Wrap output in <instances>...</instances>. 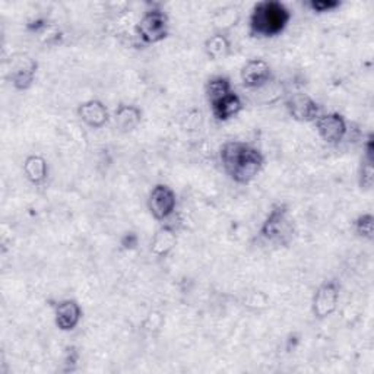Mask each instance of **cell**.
Masks as SVG:
<instances>
[{"label":"cell","mask_w":374,"mask_h":374,"mask_svg":"<svg viewBox=\"0 0 374 374\" xmlns=\"http://www.w3.org/2000/svg\"><path fill=\"white\" fill-rule=\"evenodd\" d=\"M316 123V129L319 135L328 143H338L344 139L347 133V123L340 114L330 113L326 116H319Z\"/></svg>","instance_id":"6"},{"label":"cell","mask_w":374,"mask_h":374,"mask_svg":"<svg viewBox=\"0 0 374 374\" xmlns=\"http://www.w3.org/2000/svg\"><path fill=\"white\" fill-rule=\"evenodd\" d=\"M308 6L316 12H329L340 6L338 0H311Z\"/></svg>","instance_id":"21"},{"label":"cell","mask_w":374,"mask_h":374,"mask_svg":"<svg viewBox=\"0 0 374 374\" xmlns=\"http://www.w3.org/2000/svg\"><path fill=\"white\" fill-rule=\"evenodd\" d=\"M290 114L298 121H316L319 117V106L307 94H294L287 101Z\"/></svg>","instance_id":"8"},{"label":"cell","mask_w":374,"mask_h":374,"mask_svg":"<svg viewBox=\"0 0 374 374\" xmlns=\"http://www.w3.org/2000/svg\"><path fill=\"white\" fill-rule=\"evenodd\" d=\"M78 113L88 126L96 128V129L103 128L108 120V111L106 106L97 100H91V101L81 104Z\"/></svg>","instance_id":"12"},{"label":"cell","mask_w":374,"mask_h":374,"mask_svg":"<svg viewBox=\"0 0 374 374\" xmlns=\"http://www.w3.org/2000/svg\"><path fill=\"white\" fill-rule=\"evenodd\" d=\"M271 79V68L262 59L248 60L241 69V81L247 88H259Z\"/></svg>","instance_id":"10"},{"label":"cell","mask_w":374,"mask_h":374,"mask_svg":"<svg viewBox=\"0 0 374 374\" xmlns=\"http://www.w3.org/2000/svg\"><path fill=\"white\" fill-rule=\"evenodd\" d=\"M136 31L143 43H160L168 34V16L160 9L148 11L139 21Z\"/></svg>","instance_id":"4"},{"label":"cell","mask_w":374,"mask_h":374,"mask_svg":"<svg viewBox=\"0 0 374 374\" xmlns=\"http://www.w3.org/2000/svg\"><path fill=\"white\" fill-rule=\"evenodd\" d=\"M338 300H339V290L333 280L320 285L313 298V313L316 315V318L325 319L330 316L336 310Z\"/></svg>","instance_id":"7"},{"label":"cell","mask_w":374,"mask_h":374,"mask_svg":"<svg viewBox=\"0 0 374 374\" xmlns=\"http://www.w3.org/2000/svg\"><path fill=\"white\" fill-rule=\"evenodd\" d=\"M291 19L290 11L273 0L259 2L251 16V33L259 37H273L283 33Z\"/></svg>","instance_id":"2"},{"label":"cell","mask_w":374,"mask_h":374,"mask_svg":"<svg viewBox=\"0 0 374 374\" xmlns=\"http://www.w3.org/2000/svg\"><path fill=\"white\" fill-rule=\"evenodd\" d=\"M176 241V233L168 227H163L151 240V252L157 256H167L173 251Z\"/></svg>","instance_id":"14"},{"label":"cell","mask_w":374,"mask_h":374,"mask_svg":"<svg viewBox=\"0 0 374 374\" xmlns=\"http://www.w3.org/2000/svg\"><path fill=\"white\" fill-rule=\"evenodd\" d=\"M206 53L212 60H218V59H224L228 56L230 53V43L228 40L221 36V34H216L213 37H211L206 44H205Z\"/></svg>","instance_id":"18"},{"label":"cell","mask_w":374,"mask_h":374,"mask_svg":"<svg viewBox=\"0 0 374 374\" xmlns=\"http://www.w3.org/2000/svg\"><path fill=\"white\" fill-rule=\"evenodd\" d=\"M24 171L29 181H33L34 184H40L47 177V163L44 158L37 157V155H31V157L25 160Z\"/></svg>","instance_id":"15"},{"label":"cell","mask_w":374,"mask_h":374,"mask_svg":"<svg viewBox=\"0 0 374 374\" xmlns=\"http://www.w3.org/2000/svg\"><path fill=\"white\" fill-rule=\"evenodd\" d=\"M141 121V110L133 106H120L116 110V123L123 131H132Z\"/></svg>","instance_id":"16"},{"label":"cell","mask_w":374,"mask_h":374,"mask_svg":"<svg viewBox=\"0 0 374 374\" xmlns=\"http://www.w3.org/2000/svg\"><path fill=\"white\" fill-rule=\"evenodd\" d=\"M261 234L268 240L278 244H288L293 238V221L288 208L285 205H276L272 208Z\"/></svg>","instance_id":"3"},{"label":"cell","mask_w":374,"mask_h":374,"mask_svg":"<svg viewBox=\"0 0 374 374\" xmlns=\"http://www.w3.org/2000/svg\"><path fill=\"white\" fill-rule=\"evenodd\" d=\"M151 213L157 220H166L176 209V193L166 184H157L149 196Z\"/></svg>","instance_id":"5"},{"label":"cell","mask_w":374,"mask_h":374,"mask_svg":"<svg viewBox=\"0 0 374 374\" xmlns=\"http://www.w3.org/2000/svg\"><path fill=\"white\" fill-rule=\"evenodd\" d=\"M360 184L364 189H371L373 180H374V170H373V161L365 160L361 166V173H360Z\"/></svg>","instance_id":"20"},{"label":"cell","mask_w":374,"mask_h":374,"mask_svg":"<svg viewBox=\"0 0 374 374\" xmlns=\"http://www.w3.org/2000/svg\"><path fill=\"white\" fill-rule=\"evenodd\" d=\"M220 157L227 174L240 184L251 183L263 167L261 151L243 142H227Z\"/></svg>","instance_id":"1"},{"label":"cell","mask_w":374,"mask_h":374,"mask_svg":"<svg viewBox=\"0 0 374 374\" xmlns=\"http://www.w3.org/2000/svg\"><path fill=\"white\" fill-rule=\"evenodd\" d=\"M82 311L76 301H61L56 308V325L60 330H72L81 320Z\"/></svg>","instance_id":"11"},{"label":"cell","mask_w":374,"mask_h":374,"mask_svg":"<svg viewBox=\"0 0 374 374\" xmlns=\"http://www.w3.org/2000/svg\"><path fill=\"white\" fill-rule=\"evenodd\" d=\"M230 92H233L231 84L227 78H223V76H216L211 79L206 85V96H208L209 103H213L216 100L228 96Z\"/></svg>","instance_id":"17"},{"label":"cell","mask_w":374,"mask_h":374,"mask_svg":"<svg viewBox=\"0 0 374 374\" xmlns=\"http://www.w3.org/2000/svg\"><path fill=\"white\" fill-rule=\"evenodd\" d=\"M121 246L124 248H128V251H131V248H135L138 246V236L135 233H128L121 238Z\"/></svg>","instance_id":"22"},{"label":"cell","mask_w":374,"mask_h":374,"mask_svg":"<svg viewBox=\"0 0 374 374\" xmlns=\"http://www.w3.org/2000/svg\"><path fill=\"white\" fill-rule=\"evenodd\" d=\"M355 231L364 237L371 240L373 238V231H374V220H373V215L365 213L361 215L358 220L355 221Z\"/></svg>","instance_id":"19"},{"label":"cell","mask_w":374,"mask_h":374,"mask_svg":"<svg viewBox=\"0 0 374 374\" xmlns=\"http://www.w3.org/2000/svg\"><path fill=\"white\" fill-rule=\"evenodd\" d=\"M37 64L26 54H19L12 60V82L16 89H26L33 84Z\"/></svg>","instance_id":"9"},{"label":"cell","mask_w":374,"mask_h":374,"mask_svg":"<svg viewBox=\"0 0 374 374\" xmlns=\"http://www.w3.org/2000/svg\"><path fill=\"white\" fill-rule=\"evenodd\" d=\"M211 107H212L213 116L218 120H228L241 111L243 104L236 92H230L228 96L211 103Z\"/></svg>","instance_id":"13"},{"label":"cell","mask_w":374,"mask_h":374,"mask_svg":"<svg viewBox=\"0 0 374 374\" xmlns=\"http://www.w3.org/2000/svg\"><path fill=\"white\" fill-rule=\"evenodd\" d=\"M78 357H79V354H78L75 347H71V348L66 350V364H76Z\"/></svg>","instance_id":"23"}]
</instances>
